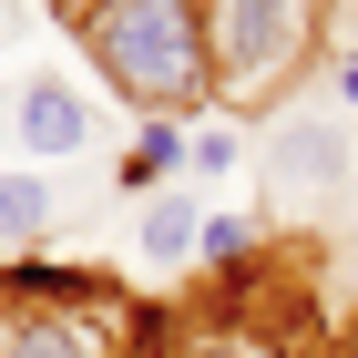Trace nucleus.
I'll use <instances>...</instances> for the list:
<instances>
[{
	"label": "nucleus",
	"mask_w": 358,
	"mask_h": 358,
	"mask_svg": "<svg viewBox=\"0 0 358 358\" xmlns=\"http://www.w3.org/2000/svg\"><path fill=\"white\" fill-rule=\"evenodd\" d=\"M256 256V215H205V246H194V266L205 276H236Z\"/></svg>",
	"instance_id": "obj_10"
},
{
	"label": "nucleus",
	"mask_w": 358,
	"mask_h": 358,
	"mask_svg": "<svg viewBox=\"0 0 358 358\" xmlns=\"http://www.w3.org/2000/svg\"><path fill=\"white\" fill-rule=\"evenodd\" d=\"M194 246H205V194H154L134 225V256L143 266H194Z\"/></svg>",
	"instance_id": "obj_8"
},
{
	"label": "nucleus",
	"mask_w": 358,
	"mask_h": 358,
	"mask_svg": "<svg viewBox=\"0 0 358 358\" xmlns=\"http://www.w3.org/2000/svg\"><path fill=\"white\" fill-rule=\"evenodd\" d=\"M0 358H134V297L103 276H0Z\"/></svg>",
	"instance_id": "obj_4"
},
{
	"label": "nucleus",
	"mask_w": 358,
	"mask_h": 358,
	"mask_svg": "<svg viewBox=\"0 0 358 358\" xmlns=\"http://www.w3.org/2000/svg\"><path fill=\"white\" fill-rule=\"evenodd\" d=\"M205 41H215V113L266 123L276 103L317 92L328 10L317 0H205Z\"/></svg>",
	"instance_id": "obj_2"
},
{
	"label": "nucleus",
	"mask_w": 358,
	"mask_h": 358,
	"mask_svg": "<svg viewBox=\"0 0 358 358\" xmlns=\"http://www.w3.org/2000/svg\"><path fill=\"white\" fill-rule=\"evenodd\" d=\"M174 174H185V123H134V143L113 154V194H174Z\"/></svg>",
	"instance_id": "obj_7"
},
{
	"label": "nucleus",
	"mask_w": 358,
	"mask_h": 358,
	"mask_svg": "<svg viewBox=\"0 0 358 358\" xmlns=\"http://www.w3.org/2000/svg\"><path fill=\"white\" fill-rule=\"evenodd\" d=\"M62 10H72V0H62Z\"/></svg>",
	"instance_id": "obj_14"
},
{
	"label": "nucleus",
	"mask_w": 358,
	"mask_h": 358,
	"mask_svg": "<svg viewBox=\"0 0 358 358\" xmlns=\"http://www.w3.org/2000/svg\"><path fill=\"white\" fill-rule=\"evenodd\" d=\"M317 92H328V103L358 123V31H348V41H328V62H317Z\"/></svg>",
	"instance_id": "obj_12"
},
{
	"label": "nucleus",
	"mask_w": 358,
	"mask_h": 358,
	"mask_svg": "<svg viewBox=\"0 0 358 358\" xmlns=\"http://www.w3.org/2000/svg\"><path fill=\"white\" fill-rule=\"evenodd\" d=\"M0 134H10V154L21 164H83V154H103V103L92 92H72L62 72H21V83L0 92Z\"/></svg>",
	"instance_id": "obj_5"
},
{
	"label": "nucleus",
	"mask_w": 358,
	"mask_h": 358,
	"mask_svg": "<svg viewBox=\"0 0 358 358\" xmlns=\"http://www.w3.org/2000/svg\"><path fill=\"white\" fill-rule=\"evenodd\" d=\"M246 143H256V123L194 113V123H185V174H246Z\"/></svg>",
	"instance_id": "obj_9"
},
{
	"label": "nucleus",
	"mask_w": 358,
	"mask_h": 358,
	"mask_svg": "<svg viewBox=\"0 0 358 358\" xmlns=\"http://www.w3.org/2000/svg\"><path fill=\"white\" fill-rule=\"evenodd\" d=\"M246 174H256V194H266L276 215H338L358 194V123L328 92H297V103H276L256 123Z\"/></svg>",
	"instance_id": "obj_3"
},
{
	"label": "nucleus",
	"mask_w": 358,
	"mask_h": 358,
	"mask_svg": "<svg viewBox=\"0 0 358 358\" xmlns=\"http://www.w3.org/2000/svg\"><path fill=\"white\" fill-rule=\"evenodd\" d=\"M21 31H31V10H21V0H0V52H10Z\"/></svg>",
	"instance_id": "obj_13"
},
{
	"label": "nucleus",
	"mask_w": 358,
	"mask_h": 358,
	"mask_svg": "<svg viewBox=\"0 0 358 358\" xmlns=\"http://www.w3.org/2000/svg\"><path fill=\"white\" fill-rule=\"evenodd\" d=\"M62 225V185L41 164H0V256H21V246H41Z\"/></svg>",
	"instance_id": "obj_6"
},
{
	"label": "nucleus",
	"mask_w": 358,
	"mask_h": 358,
	"mask_svg": "<svg viewBox=\"0 0 358 358\" xmlns=\"http://www.w3.org/2000/svg\"><path fill=\"white\" fill-rule=\"evenodd\" d=\"M164 358H307V348H266V338H236V328H205V317H194Z\"/></svg>",
	"instance_id": "obj_11"
},
{
	"label": "nucleus",
	"mask_w": 358,
	"mask_h": 358,
	"mask_svg": "<svg viewBox=\"0 0 358 358\" xmlns=\"http://www.w3.org/2000/svg\"><path fill=\"white\" fill-rule=\"evenodd\" d=\"M72 41H83L92 83L134 123H194V113H215L205 0H72Z\"/></svg>",
	"instance_id": "obj_1"
}]
</instances>
